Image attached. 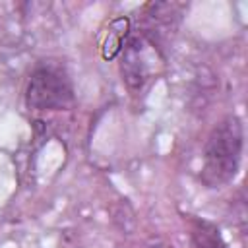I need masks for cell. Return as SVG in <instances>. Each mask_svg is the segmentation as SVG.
<instances>
[{"label": "cell", "mask_w": 248, "mask_h": 248, "mask_svg": "<svg viewBox=\"0 0 248 248\" xmlns=\"http://www.w3.org/2000/svg\"><path fill=\"white\" fill-rule=\"evenodd\" d=\"M244 147V128L236 114L223 116L209 132L202 151L200 180L205 188H223L234 180Z\"/></svg>", "instance_id": "6da1fadb"}, {"label": "cell", "mask_w": 248, "mask_h": 248, "mask_svg": "<svg viewBox=\"0 0 248 248\" xmlns=\"http://www.w3.org/2000/svg\"><path fill=\"white\" fill-rule=\"evenodd\" d=\"M76 101L74 83L58 60H41L33 66L25 85V105L31 110H68Z\"/></svg>", "instance_id": "7a4b0ae2"}, {"label": "cell", "mask_w": 248, "mask_h": 248, "mask_svg": "<svg viewBox=\"0 0 248 248\" xmlns=\"http://www.w3.org/2000/svg\"><path fill=\"white\" fill-rule=\"evenodd\" d=\"M149 45L145 37H130L120 52V74L130 91H141L151 76V62L147 56Z\"/></svg>", "instance_id": "3957f363"}, {"label": "cell", "mask_w": 248, "mask_h": 248, "mask_svg": "<svg viewBox=\"0 0 248 248\" xmlns=\"http://www.w3.org/2000/svg\"><path fill=\"white\" fill-rule=\"evenodd\" d=\"M190 248H227L221 229L203 217L190 219Z\"/></svg>", "instance_id": "277c9868"}, {"label": "cell", "mask_w": 248, "mask_h": 248, "mask_svg": "<svg viewBox=\"0 0 248 248\" xmlns=\"http://www.w3.org/2000/svg\"><path fill=\"white\" fill-rule=\"evenodd\" d=\"M128 39H130V21H128V17L112 19L110 25H108V31L105 35L103 46H101L103 58L105 60H112L114 56H118L122 52L124 45L128 43Z\"/></svg>", "instance_id": "5b68a950"}]
</instances>
